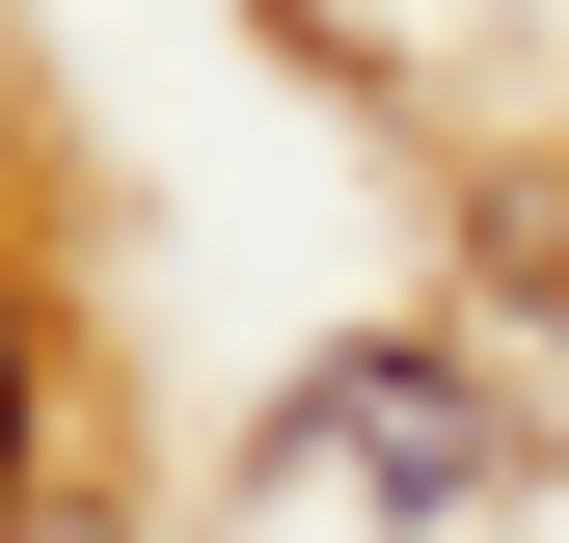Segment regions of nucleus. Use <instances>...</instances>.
<instances>
[{
  "label": "nucleus",
  "instance_id": "f257e3e1",
  "mask_svg": "<svg viewBox=\"0 0 569 543\" xmlns=\"http://www.w3.org/2000/svg\"><path fill=\"white\" fill-rule=\"evenodd\" d=\"M299 462H352L380 516H461V490H488V381H461V354H326V381H299Z\"/></svg>",
  "mask_w": 569,
  "mask_h": 543
}]
</instances>
